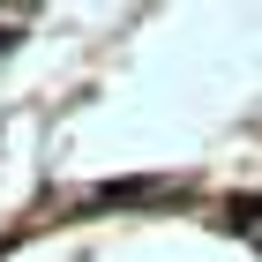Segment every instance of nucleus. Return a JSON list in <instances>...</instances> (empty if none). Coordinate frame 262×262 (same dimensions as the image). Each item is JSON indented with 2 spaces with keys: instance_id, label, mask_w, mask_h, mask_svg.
<instances>
[]
</instances>
